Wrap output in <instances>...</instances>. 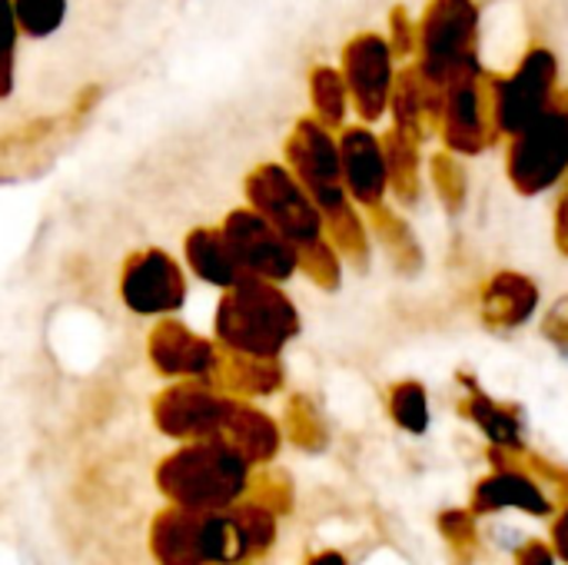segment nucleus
Masks as SVG:
<instances>
[{
  "instance_id": "obj_1",
  "label": "nucleus",
  "mask_w": 568,
  "mask_h": 565,
  "mask_svg": "<svg viewBox=\"0 0 568 565\" xmlns=\"http://www.w3.org/2000/svg\"><path fill=\"white\" fill-rule=\"evenodd\" d=\"M300 310L273 280L243 276L223 290L216 303V340L226 353L280 356V350L300 333Z\"/></svg>"
},
{
  "instance_id": "obj_2",
  "label": "nucleus",
  "mask_w": 568,
  "mask_h": 565,
  "mask_svg": "<svg viewBox=\"0 0 568 565\" xmlns=\"http://www.w3.org/2000/svg\"><path fill=\"white\" fill-rule=\"evenodd\" d=\"M506 173L523 196L562 186L568 176V90H559L532 123L506 140Z\"/></svg>"
},
{
  "instance_id": "obj_3",
  "label": "nucleus",
  "mask_w": 568,
  "mask_h": 565,
  "mask_svg": "<svg viewBox=\"0 0 568 565\" xmlns=\"http://www.w3.org/2000/svg\"><path fill=\"white\" fill-rule=\"evenodd\" d=\"M416 67L433 87H446L479 60V7L476 0H429L419 17Z\"/></svg>"
},
{
  "instance_id": "obj_4",
  "label": "nucleus",
  "mask_w": 568,
  "mask_h": 565,
  "mask_svg": "<svg viewBox=\"0 0 568 565\" xmlns=\"http://www.w3.org/2000/svg\"><path fill=\"white\" fill-rule=\"evenodd\" d=\"M436 137L459 157H479L499 140L489 103V73L483 67L463 70L446 87H439Z\"/></svg>"
},
{
  "instance_id": "obj_5",
  "label": "nucleus",
  "mask_w": 568,
  "mask_h": 565,
  "mask_svg": "<svg viewBox=\"0 0 568 565\" xmlns=\"http://www.w3.org/2000/svg\"><path fill=\"white\" fill-rule=\"evenodd\" d=\"M559 93V60L549 47H532L513 73H489V103L499 140L532 123Z\"/></svg>"
},
{
  "instance_id": "obj_6",
  "label": "nucleus",
  "mask_w": 568,
  "mask_h": 565,
  "mask_svg": "<svg viewBox=\"0 0 568 565\" xmlns=\"http://www.w3.org/2000/svg\"><path fill=\"white\" fill-rule=\"evenodd\" d=\"M246 206L263 213L283 236L306 246L326 233V216L286 163H260L246 176Z\"/></svg>"
},
{
  "instance_id": "obj_7",
  "label": "nucleus",
  "mask_w": 568,
  "mask_h": 565,
  "mask_svg": "<svg viewBox=\"0 0 568 565\" xmlns=\"http://www.w3.org/2000/svg\"><path fill=\"white\" fill-rule=\"evenodd\" d=\"M286 167L296 173V180L310 190L316 206L326 213L349 203V193L343 186V157H339V137L326 123H320L313 113L296 120L293 133L283 147Z\"/></svg>"
},
{
  "instance_id": "obj_8",
  "label": "nucleus",
  "mask_w": 568,
  "mask_h": 565,
  "mask_svg": "<svg viewBox=\"0 0 568 565\" xmlns=\"http://www.w3.org/2000/svg\"><path fill=\"white\" fill-rule=\"evenodd\" d=\"M220 230L246 276L286 283L290 276L300 273V246L253 206L230 210Z\"/></svg>"
},
{
  "instance_id": "obj_9",
  "label": "nucleus",
  "mask_w": 568,
  "mask_h": 565,
  "mask_svg": "<svg viewBox=\"0 0 568 565\" xmlns=\"http://www.w3.org/2000/svg\"><path fill=\"white\" fill-rule=\"evenodd\" d=\"M353 110L363 123H379L389 113V97L396 83V53L379 30H363L343 47L339 63Z\"/></svg>"
},
{
  "instance_id": "obj_10",
  "label": "nucleus",
  "mask_w": 568,
  "mask_h": 565,
  "mask_svg": "<svg viewBox=\"0 0 568 565\" xmlns=\"http://www.w3.org/2000/svg\"><path fill=\"white\" fill-rule=\"evenodd\" d=\"M120 296L140 316H170L186 303V273L166 250H140L123 263Z\"/></svg>"
},
{
  "instance_id": "obj_11",
  "label": "nucleus",
  "mask_w": 568,
  "mask_h": 565,
  "mask_svg": "<svg viewBox=\"0 0 568 565\" xmlns=\"http://www.w3.org/2000/svg\"><path fill=\"white\" fill-rule=\"evenodd\" d=\"M339 157H343V186L349 200L363 210L386 203L389 167H386L383 133H376L369 123H346L339 130Z\"/></svg>"
},
{
  "instance_id": "obj_12",
  "label": "nucleus",
  "mask_w": 568,
  "mask_h": 565,
  "mask_svg": "<svg viewBox=\"0 0 568 565\" xmlns=\"http://www.w3.org/2000/svg\"><path fill=\"white\" fill-rule=\"evenodd\" d=\"M436 113H439V87H433L416 60H409L393 83L389 97V127L403 133L413 143H426L436 133Z\"/></svg>"
},
{
  "instance_id": "obj_13",
  "label": "nucleus",
  "mask_w": 568,
  "mask_h": 565,
  "mask_svg": "<svg viewBox=\"0 0 568 565\" xmlns=\"http://www.w3.org/2000/svg\"><path fill=\"white\" fill-rule=\"evenodd\" d=\"M150 360L166 376H206L220 366L216 346L176 320H163L160 326H153Z\"/></svg>"
},
{
  "instance_id": "obj_14",
  "label": "nucleus",
  "mask_w": 568,
  "mask_h": 565,
  "mask_svg": "<svg viewBox=\"0 0 568 565\" xmlns=\"http://www.w3.org/2000/svg\"><path fill=\"white\" fill-rule=\"evenodd\" d=\"M539 300L542 293L532 276L519 270H499L486 280L479 293V313L493 330H519L536 316Z\"/></svg>"
},
{
  "instance_id": "obj_15",
  "label": "nucleus",
  "mask_w": 568,
  "mask_h": 565,
  "mask_svg": "<svg viewBox=\"0 0 568 565\" xmlns=\"http://www.w3.org/2000/svg\"><path fill=\"white\" fill-rule=\"evenodd\" d=\"M183 256H186V266L193 270V276L203 280L206 286H216V290H230L233 283H240L246 276L220 226L190 230L183 240Z\"/></svg>"
},
{
  "instance_id": "obj_16",
  "label": "nucleus",
  "mask_w": 568,
  "mask_h": 565,
  "mask_svg": "<svg viewBox=\"0 0 568 565\" xmlns=\"http://www.w3.org/2000/svg\"><path fill=\"white\" fill-rule=\"evenodd\" d=\"M369 213V233H373V243L383 246V256L399 270V273H416L423 266V246L409 226V220L396 210H389L386 203L366 210Z\"/></svg>"
},
{
  "instance_id": "obj_17",
  "label": "nucleus",
  "mask_w": 568,
  "mask_h": 565,
  "mask_svg": "<svg viewBox=\"0 0 568 565\" xmlns=\"http://www.w3.org/2000/svg\"><path fill=\"white\" fill-rule=\"evenodd\" d=\"M160 416L166 426H173V433H200L206 426L223 423L230 416V406L200 386H180V390H170L163 396Z\"/></svg>"
},
{
  "instance_id": "obj_18",
  "label": "nucleus",
  "mask_w": 568,
  "mask_h": 565,
  "mask_svg": "<svg viewBox=\"0 0 568 565\" xmlns=\"http://www.w3.org/2000/svg\"><path fill=\"white\" fill-rule=\"evenodd\" d=\"M386 167H389V193L399 196V203L416 206L423 196V147L396 133L393 127L383 133Z\"/></svg>"
},
{
  "instance_id": "obj_19",
  "label": "nucleus",
  "mask_w": 568,
  "mask_h": 565,
  "mask_svg": "<svg viewBox=\"0 0 568 565\" xmlns=\"http://www.w3.org/2000/svg\"><path fill=\"white\" fill-rule=\"evenodd\" d=\"M326 240L339 250L343 263L356 266V270H366L369 260H373V233H369V223L363 220L359 206L349 200L343 203L339 210L326 213Z\"/></svg>"
},
{
  "instance_id": "obj_20",
  "label": "nucleus",
  "mask_w": 568,
  "mask_h": 565,
  "mask_svg": "<svg viewBox=\"0 0 568 565\" xmlns=\"http://www.w3.org/2000/svg\"><path fill=\"white\" fill-rule=\"evenodd\" d=\"M310 103H313V117L320 123H326L329 130H343L346 117H349V87L339 67L329 63H316L310 70Z\"/></svg>"
},
{
  "instance_id": "obj_21",
  "label": "nucleus",
  "mask_w": 568,
  "mask_h": 565,
  "mask_svg": "<svg viewBox=\"0 0 568 565\" xmlns=\"http://www.w3.org/2000/svg\"><path fill=\"white\" fill-rule=\"evenodd\" d=\"M429 180H433L436 200L449 213H459L466 206L469 180H466V167H463V157L459 153H453L446 147L439 153H433V160H429Z\"/></svg>"
},
{
  "instance_id": "obj_22",
  "label": "nucleus",
  "mask_w": 568,
  "mask_h": 565,
  "mask_svg": "<svg viewBox=\"0 0 568 565\" xmlns=\"http://www.w3.org/2000/svg\"><path fill=\"white\" fill-rule=\"evenodd\" d=\"M343 266H346V263H343L339 250L326 240V233H323L320 240L300 246V273H303L313 286H320V290H326V293H333V290L343 286Z\"/></svg>"
},
{
  "instance_id": "obj_23",
  "label": "nucleus",
  "mask_w": 568,
  "mask_h": 565,
  "mask_svg": "<svg viewBox=\"0 0 568 565\" xmlns=\"http://www.w3.org/2000/svg\"><path fill=\"white\" fill-rule=\"evenodd\" d=\"M20 37L43 40L57 33L67 20V0H13Z\"/></svg>"
},
{
  "instance_id": "obj_24",
  "label": "nucleus",
  "mask_w": 568,
  "mask_h": 565,
  "mask_svg": "<svg viewBox=\"0 0 568 565\" xmlns=\"http://www.w3.org/2000/svg\"><path fill=\"white\" fill-rule=\"evenodd\" d=\"M386 40L396 53V60H416V47H419V20L409 17V10L403 3H396L389 10V23H386Z\"/></svg>"
},
{
  "instance_id": "obj_25",
  "label": "nucleus",
  "mask_w": 568,
  "mask_h": 565,
  "mask_svg": "<svg viewBox=\"0 0 568 565\" xmlns=\"http://www.w3.org/2000/svg\"><path fill=\"white\" fill-rule=\"evenodd\" d=\"M393 413L399 416L403 426H426V396L416 383H399L393 390Z\"/></svg>"
},
{
  "instance_id": "obj_26",
  "label": "nucleus",
  "mask_w": 568,
  "mask_h": 565,
  "mask_svg": "<svg viewBox=\"0 0 568 565\" xmlns=\"http://www.w3.org/2000/svg\"><path fill=\"white\" fill-rule=\"evenodd\" d=\"M542 333H546L556 346L568 350V296L556 300V303L549 306V313H546V320H542Z\"/></svg>"
},
{
  "instance_id": "obj_27",
  "label": "nucleus",
  "mask_w": 568,
  "mask_h": 565,
  "mask_svg": "<svg viewBox=\"0 0 568 565\" xmlns=\"http://www.w3.org/2000/svg\"><path fill=\"white\" fill-rule=\"evenodd\" d=\"M17 40H20V27H17L13 0H0V53H13Z\"/></svg>"
},
{
  "instance_id": "obj_28",
  "label": "nucleus",
  "mask_w": 568,
  "mask_h": 565,
  "mask_svg": "<svg viewBox=\"0 0 568 565\" xmlns=\"http://www.w3.org/2000/svg\"><path fill=\"white\" fill-rule=\"evenodd\" d=\"M552 233H556V246L559 253L568 256V176L559 186V200H556V223H552Z\"/></svg>"
},
{
  "instance_id": "obj_29",
  "label": "nucleus",
  "mask_w": 568,
  "mask_h": 565,
  "mask_svg": "<svg viewBox=\"0 0 568 565\" xmlns=\"http://www.w3.org/2000/svg\"><path fill=\"white\" fill-rule=\"evenodd\" d=\"M13 53H0V100L13 93Z\"/></svg>"
}]
</instances>
